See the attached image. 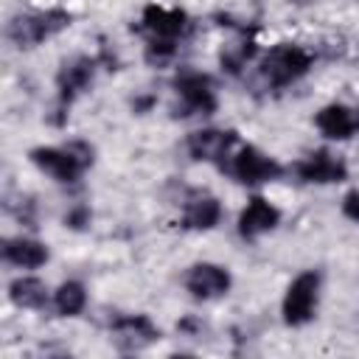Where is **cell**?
<instances>
[{"label": "cell", "mask_w": 359, "mask_h": 359, "mask_svg": "<svg viewBox=\"0 0 359 359\" xmlns=\"http://www.w3.org/2000/svg\"><path fill=\"white\" fill-rule=\"evenodd\" d=\"M297 3H303V0H297Z\"/></svg>", "instance_id": "obj_21"}, {"label": "cell", "mask_w": 359, "mask_h": 359, "mask_svg": "<svg viewBox=\"0 0 359 359\" xmlns=\"http://www.w3.org/2000/svg\"><path fill=\"white\" fill-rule=\"evenodd\" d=\"M31 163L36 168H42L45 174H50L59 182H76L81 177V171L93 163V149L81 140L67 143L62 149L56 146H39L31 151Z\"/></svg>", "instance_id": "obj_1"}, {"label": "cell", "mask_w": 359, "mask_h": 359, "mask_svg": "<svg viewBox=\"0 0 359 359\" xmlns=\"http://www.w3.org/2000/svg\"><path fill=\"white\" fill-rule=\"evenodd\" d=\"M8 297L20 309H42L48 300V289L39 278H17L8 286Z\"/></svg>", "instance_id": "obj_17"}, {"label": "cell", "mask_w": 359, "mask_h": 359, "mask_svg": "<svg viewBox=\"0 0 359 359\" xmlns=\"http://www.w3.org/2000/svg\"><path fill=\"white\" fill-rule=\"evenodd\" d=\"M278 222H280V210L272 202H266L264 196H252L238 216V233L244 238H255V236L278 227Z\"/></svg>", "instance_id": "obj_12"}, {"label": "cell", "mask_w": 359, "mask_h": 359, "mask_svg": "<svg viewBox=\"0 0 359 359\" xmlns=\"http://www.w3.org/2000/svg\"><path fill=\"white\" fill-rule=\"evenodd\" d=\"M317 292H320V275L317 272H300L283 297V320L289 325H303L314 317L317 309Z\"/></svg>", "instance_id": "obj_4"}, {"label": "cell", "mask_w": 359, "mask_h": 359, "mask_svg": "<svg viewBox=\"0 0 359 359\" xmlns=\"http://www.w3.org/2000/svg\"><path fill=\"white\" fill-rule=\"evenodd\" d=\"M356 123H359V118H356Z\"/></svg>", "instance_id": "obj_22"}, {"label": "cell", "mask_w": 359, "mask_h": 359, "mask_svg": "<svg viewBox=\"0 0 359 359\" xmlns=\"http://www.w3.org/2000/svg\"><path fill=\"white\" fill-rule=\"evenodd\" d=\"M222 216V205L216 196L210 194H191L185 202V213H182V224L191 230H210L219 224Z\"/></svg>", "instance_id": "obj_14"}, {"label": "cell", "mask_w": 359, "mask_h": 359, "mask_svg": "<svg viewBox=\"0 0 359 359\" xmlns=\"http://www.w3.org/2000/svg\"><path fill=\"white\" fill-rule=\"evenodd\" d=\"M3 255L8 264L14 266H22V269H36L48 261V247L36 238H8L3 244Z\"/></svg>", "instance_id": "obj_16"}, {"label": "cell", "mask_w": 359, "mask_h": 359, "mask_svg": "<svg viewBox=\"0 0 359 359\" xmlns=\"http://www.w3.org/2000/svg\"><path fill=\"white\" fill-rule=\"evenodd\" d=\"M84 303H87V292H84V286L79 280L62 283L56 289V294H53V306H56V311L62 317H76L84 309Z\"/></svg>", "instance_id": "obj_18"}, {"label": "cell", "mask_w": 359, "mask_h": 359, "mask_svg": "<svg viewBox=\"0 0 359 359\" xmlns=\"http://www.w3.org/2000/svg\"><path fill=\"white\" fill-rule=\"evenodd\" d=\"M112 331H115L118 348H123V351H140L149 342L160 339V331L154 328V323L146 314H126V317L115 320Z\"/></svg>", "instance_id": "obj_9"}, {"label": "cell", "mask_w": 359, "mask_h": 359, "mask_svg": "<svg viewBox=\"0 0 359 359\" xmlns=\"http://www.w3.org/2000/svg\"><path fill=\"white\" fill-rule=\"evenodd\" d=\"M70 25V14L62 8H48V11H36V14H20L8 22V39L17 48H34L42 39L59 34L62 28Z\"/></svg>", "instance_id": "obj_2"}, {"label": "cell", "mask_w": 359, "mask_h": 359, "mask_svg": "<svg viewBox=\"0 0 359 359\" xmlns=\"http://www.w3.org/2000/svg\"><path fill=\"white\" fill-rule=\"evenodd\" d=\"M342 213L359 224V191H351L345 199H342Z\"/></svg>", "instance_id": "obj_20"}, {"label": "cell", "mask_w": 359, "mask_h": 359, "mask_svg": "<svg viewBox=\"0 0 359 359\" xmlns=\"http://www.w3.org/2000/svg\"><path fill=\"white\" fill-rule=\"evenodd\" d=\"M314 123H317V129H320L325 137H331V140H348V137L353 135V129H356V121H353L351 109L342 107V104H328V107H323V109L317 112Z\"/></svg>", "instance_id": "obj_15"}, {"label": "cell", "mask_w": 359, "mask_h": 359, "mask_svg": "<svg viewBox=\"0 0 359 359\" xmlns=\"http://www.w3.org/2000/svg\"><path fill=\"white\" fill-rule=\"evenodd\" d=\"M311 67V53L300 45H289L280 42L275 45L264 62H261V76L272 84V87H286L292 81H297L300 76H306Z\"/></svg>", "instance_id": "obj_3"}, {"label": "cell", "mask_w": 359, "mask_h": 359, "mask_svg": "<svg viewBox=\"0 0 359 359\" xmlns=\"http://www.w3.org/2000/svg\"><path fill=\"white\" fill-rule=\"evenodd\" d=\"M297 174L306 182H317V185H328V182H342L348 177V168L339 157H334L331 151H314L306 160L297 163Z\"/></svg>", "instance_id": "obj_11"}, {"label": "cell", "mask_w": 359, "mask_h": 359, "mask_svg": "<svg viewBox=\"0 0 359 359\" xmlns=\"http://www.w3.org/2000/svg\"><path fill=\"white\" fill-rule=\"evenodd\" d=\"M93 73H95V59L90 56H79L73 62H67L59 76H56V87H59V107H70V101L84 93L93 81Z\"/></svg>", "instance_id": "obj_8"}, {"label": "cell", "mask_w": 359, "mask_h": 359, "mask_svg": "<svg viewBox=\"0 0 359 359\" xmlns=\"http://www.w3.org/2000/svg\"><path fill=\"white\" fill-rule=\"evenodd\" d=\"M238 135L236 132H224V129H199L188 135V151L194 160L202 163H219L230 154V149L236 146Z\"/></svg>", "instance_id": "obj_6"}, {"label": "cell", "mask_w": 359, "mask_h": 359, "mask_svg": "<svg viewBox=\"0 0 359 359\" xmlns=\"http://www.w3.org/2000/svg\"><path fill=\"white\" fill-rule=\"evenodd\" d=\"M188 25L185 11L180 8H163V6H146L143 8V28L154 39H177Z\"/></svg>", "instance_id": "obj_13"}, {"label": "cell", "mask_w": 359, "mask_h": 359, "mask_svg": "<svg viewBox=\"0 0 359 359\" xmlns=\"http://www.w3.org/2000/svg\"><path fill=\"white\" fill-rule=\"evenodd\" d=\"M185 289L199 300L222 297L230 289V272L219 264H194L185 275Z\"/></svg>", "instance_id": "obj_7"}, {"label": "cell", "mask_w": 359, "mask_h": 359, "mask_svg": "<svg viewBox=\"0 0 359 359\" xmlns=\"http://www.w3.org/2000/svg\"><path fill=\"white\" fill-rule=\"evenodd\" d=\"M280 163L272 160L269 154L258 151L255 146H241L236 154H233V163H230V174L244 182V185H255V182H272L280 177Z\"/></svg>", "instance_id": "obj_5"}, {"label": "cell", "mask_w": 359, "mask_h": 359, "mask_svg": "<svg viewBox=\"0 0 359 359\" xmlns=\"http://www.w3.org/2000/svg\"><path fill=\"white\" fill-rule=\"evenodd\" d=\"M65 224H70L73 230H81L84 224H90V208H84V205L73 208V210L65 216Z\"/></svg>", "instance_id": "obj_19"}, {"label": "cell", "mask_w": 359, "mask_h": 359, "mask_svg": "<svg viewBox=\"0 0 359 359\" xmlns=\"http://www.w3.org/2000/svg\"><path fill=\"white\" fill-rule=\"evenodd\" d=\"M180 98L185 101V107L191 112H202V115H210L216 109V93H213V84L208 76L202 73H182L177 81H174Z\"/></svg>", "instance_id": "obj_10"}]
</instances>
